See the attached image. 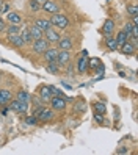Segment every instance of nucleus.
<instances>
[{
  "label": "nucleus",
  "instance_id": "1",
  "mask_svg": "<svg viewBox=\"0 0 138 155\" xmlns=\"http://www.w3.org/2000/svg\"><path fill=\"white\" fill-rule=\"evenodd\" d=\"M50 24L52 27H57L58 30H64V28H68L69 27V19L64 14H60V13H55V14H50Z\"/></svg>",
  "mask_w": 138,
  "mask_h": 155
},
{
  "label": "nucleus",
  "instance_id": "2",
  "mask_svg": "<svg viewBox=\"0 0 138 155\" xmlns=\"http://www.w3.org/2000/svg\"><path fill=\"white\" fill-rule=\"evenodd\" d=\"M49 47H50V44L45 41L44 38L33 39V42H32V50H33V53H36V55H42V53L47 50Z\"/></svg>",
  "mask_w": 138,
  "mask_h": 155
},
{
  "label": "nucleus",
  "instance_id": "3",
  "mask_svg": "<svg viewBox=\"0 0 138 155\" xmlns=\"http://www.w3.org/2000/svg\"><path fill=\"white\" fill-rule=\"evenodd\" d=\"M50 105H52V110L55 111H64L66 110V99L60 96H53L50 99Z\"/></svg>",
  "mask_w": 138,
  "mask_h": 155
},
{
  "label": "nucleus",
  "instance_id": "4",
  "mask_svg": "<svg viewBox=\"0 0 138 155\" xmlns=\"http://www.w3.org/2000/svg\"><path fill=\"white\" fill-rule=\"evenodd\" d=\"M60 36H61V35H60L57 30H53L52 27H50L49 30H45V31H44V39L47 41L49 44H57L58 39H60Z\"/></svg>",
  "mask_w": 138,
  "mask_h": 155
},
{
  "label": "nucleus",
  "instance_id": "5",
  "mask_svg": "<svg viewBox=\"0 0 138 155\" xmlns=\"http://www.w3.org/2000/svg\"><path fill=\"white\" fill-rule=\"evenodd\" d=\"M41 10L45 11L47 14H55V13H58L60 11V6L53 2V0H45V2L41 5Z\"/></svg>",
  "mask_w": 138,
  "mask_h": 155
},
{
  "label": "nucleus",
  "instance_id": "6",
  "mask_svg": "<svg viewBox=\"0 0 138 155\" xmlns=\"http://www.w3.org/2000/svg\"><path fill=\"white\" fill-rule=\"evenodd\" d=\"M71 63V52L69 50H58L57 64L58 66H68Z\"/></svg>",
  "mask_w": 138,
  "mask_h": 155
},
{
  "label": "nucleus",
  "instance_id": "7",
  "mask_svg": "<svg viewBox=\"0 0 138 155\" xmlns=\"http://www.w3.org/2000/svg\"><path fill=\"white\" fill-rule=\"evenodd\" d=\"M57 44H58V50H71L72 49V39L69 36H60Z\"/></svg>",
  "mask_w": 138,
  "mask_h": 155
},
{
  "label": "nucleus",
  "instance_id": "8",
  "mask_svg": "<svg viewBox=\"0 0 138 155\" xmlns=\"http://www.w3.org/2000/svg\"><path fill=\"white\" fill-rule=\"evenodd\" d=\"M57 57H58V49H52V47H49L47 50L42 53V58H44L45 63L57 61Z\"/></svg>",
  "mask_w": 138,
  "mask_h": 155
},
{
  "label": "nucleus",
  "instance_id": "9",
  "mask_svg": "<svg viewBox=\"0 0 138 155\" xmlns=\"http://www.w3.org/2000/svg\"><path fill=\"white\" fill-rule=\"evenodd\" d=\"M8 42H10L13 47H16V49H21V47H24V41H22V38L19 36V33H16V35H8Z\"/></svg>",
  "mask_w": 138,
  "mask_h": 155
},
{
  "label": "nucleus",
  "instance_id": "10",
  "mask_svg": "<svg viewBox=\"0 0 138 155\" xmlns=\"http://www.w3.org/2000/svg\"><path fill=\"white\" fill-rule=\"evenodd\" d=\"M119 47H121V52L124 53V55H127V57H132L133 53L136 52V47H135V45H133L130 41H126L124 44L119 45Z\"/></svg>",
  "mask_w": 138,
  "mask_h": 155
},
{
  "label": "nucleus",
  "instance_id": "11",
  "mask_svg": "<svg viewBox=\"0 0 138 155\" xmlns=\"http://www.w3.org/2000/svg\"><path fill=\"white\" fill-rule=\"evenodd\" d=\"M52 117H53L52 108H44V110L38 114V122H49V121H52Z\"/></svg>",
  "mask_w": 138,
  "mask_h": 155
},
{
  "label": "nucleus",
  "instance_id": "12",
  "mask_svg": "<svg viewBox=\"0 0 138 155\" xmlns=\"http://www.w3.org/2000/svg\"><path fill=\"white\" fill-rule=\"evenodd\" d=\"M50 99H52V94H50V89L47 85H44L41 89H39V100L42 104H47L50 102Z\"/></svg>",
  "mask_w": 138,
  "mask_h": 155
},
{
  "label": "nucleus",
  "instance_id": "13",
  "mask_svg": "<svg viewBox=\"0 0 138 155\" xmlns=\"http://www.w3.org/2000/svg\"><path fill=\"white\" fill-rule=\"evenodd\" d=\"M6 22L19 25V24L22 22V17H21L19 13H16V11H8V13H6Z\"/></svg>",
  "mask_w": 138,
  "mask_h": 155
},
{
  "label": "nucleus",
  "instance_id": "14",
  "mask_svg": "<svg viewBox=\"0 0 138 155\" xmlns=\"http://www.w3.org/2000/svg\"><path fill=\"white\" fill-rule=\"evenodd\" d=\"M11 99H13L11 91H8V89H0V107L10 104Z\"/></svg>",
  "mask_w": 138,
  "mask_h": 155
},
{
  "label": "nucleus",
  "instance_id": "15",
  "mask_svg": "<svg viewBox=\"0 0 138 155\" xmlns=\"http://www.w3.org/2000/svg\"><path fill=\"white\" fill-rule=\"evenodd\" d=\"M113 30H115V22H113L112 19H107V21L104 22V25H102V33H104L105 36H112Z\"/></svg>",
  "mask_w": 138,
  "mask_h": 155
},
{
  "label": "nucleus",
  "instance_id": "16",
  "mask_svg": "<svg viewBox=\"0 0 138 155\" xmlns=\"http://www.w3.org/2000/svg\"><path fill=\"white\" fill-rule=\"evenodd\" d=\"M105 44H107V49L112 50V52L118 50V47H119L116 39H115V36H105Z\"/></svg>",
  "mask_w": 138,
  "mask_h": 155
},
{
  "label": "nucleus",
  "instance_id": "17",
  "mask_svg": "<svg viewBox=\"0 0 138 155\" xmlns=\"http://www.w3.org/2000/svg\"><path fill=\"white\" fill-rule=\"evenodd\" d=\"M45 71H47L49 74L58 75V72H60V66L57 64V61H50V63H45Z\"/></svg>",
  "mask_w": 138,
  "mask_h": 155
},
{
  "label": "nucleus",
  "instance_id": "18",
  "mask_svg": "<svg viewBox=\"0 0 138 155\" xmlns=\"http://www.w3.org/2000/svg\"><path fill=\"white\" fill-rule=\"evenodd\" d=\"M88 71V60L86 58H79L77 60V72L79 74H85Z\"/></svg>",
  "mask_w": 138,
  "mask_h": 155
},
{
  "label": "nucleus",
  "instance_id": "19",
  "mask_svg": "<svg viewBox=\"0 0 138 155\" xmlns=\"http://www.w3.org/2000/svg\"><path fill=\"white\" fill-rule=\"evenodd\" d=\"M35 25L38 27V28H41L42 31L49 30L50 27H52V24H50V21H49V19H36V21H35Z\"/></svg>",
  "mask_w": 138,
  "mask_h": 155
},
{
  "label": "nucleus",
  "instance_id": "20",
  "mask_svg": "<svg viewBox=\"0 0 138 155\" xmlns=\"http://www.w3.org/2000/svg\"><path fill=\"white\" fill-rule=\"evenodd\" d=\"M19 36L22 38L24 44H32L33 42V36H32V33H30L29 28H24L22 31H19Z\"/></svg>",
  "mask_w": 138,
  "mask_h": 155
},
{
  "label": "nucleus",
  "instance_id": "21",
  "mask_svg": "<svg viewBox=\"0 0 138 155\" xmlns=\"http://www.w3.org/2000/svg\"><path fill=\"white\" fill-rule=\"evenodd\" d=\"M29 30H30V33H32V36H33V39H39V38H44V31H42L41 28H38L36 25H32Z\"/></svg>",
  "mask_w": 138,
  "mask_h": 155
},
{
  "label": "nucleus",
  "instance_id": "22",
  "mask_svg": "<svg viewBox=\"0 0 138 155\" xmlns=\"http://www.w3.org/2000/svg\"><path fill=\"white\" fill-rule=\"evenodd\" d=\"M16 99L19 100V102H24V104H29L30 102V94L27 93L25 89H21L19 93H17V96H16Z\"/></svg>",
  "mask_w": 138,
  "mask_h": 155
},
{
  "label": "nucleus",
  "instance_id": "23",
  "mask_svg": "<svg viewBox=\"0 0 138 155\" xmlns=\"http://www.w3.org/2000/svg\"><path fill=\"white\" fill-rule=\"evenodd\" d=\"M129 38H130V36H129L127 33H124L123 30L121 31H118V35H116V42H118V45H121V44H124L126 41H129Z\"/></svg>",
  "mask_w": 138,
  "mask_h": 155
},
{
  "label": "nucleus",
  "instance_id": "24",
  "mask_svg": "<svg viewBox=\"0 0 138 155\" xmlns=\"http://www.w3.org/2000/svg\"><path fill=\"white\" fill-rule=\"evenodd\" d=\"M5 31H6V35H16V33L21 31V28H19V25H16V24H8Z\"/></svg>",
  "mask_w": 138,
  "mask_h": 155
},
{
  "label": "nucleus",
  "instance_id": "25",
  "mask_svg": "<svg viewBox=\"0 0 138 155\" xmlns=\"http://www.w3.org/2000/svg\"><path fill=\"white\" fill-rule=\"evenodd\" d=\"M10 110L19 113V110H21V102H19L17 99H14V100L11 99V100H10Z\"/></svg>",
  "mask_w": 138,
  "mask_h": 155
},
{
  "label": "nucleus",
  "instance_id": "26",
  "mask_svg": "<svg viewBox=\"0 0 138 155\" xmlns=\"http://www.w3.org/2000/svg\"><path fill=\"white\" fill-rule=\"evenodd\" d=\"M93 108L96 110V113H100V114H104L107 111V108H105V105L102 102H94L93 104Z\"/></svg>",
  "mask_w": 138,
  "mask_h": 155
},
{
  "label": "nucleus",
  "instance_id": "27",
  "mask_svg": "<svg viewBox=\"0 0 138 155\" xmlns=\"http://www.w3.org/2000/svg\"><path fill=\"white\" fill-rule=\"evenodd\" d=\"M127 14L129 16H138V6H136V3L127 5Z\"/></svg>",
  "mask_w": 138,
  "mask_h": 155
},
{
  "label": "nucleus",
  "instance_id": "28",
  "mask_svg": "<svg viewBox=\"0 0 138 155\" xmlns=\"http://www.w3.org/2000/svg\"><path fill=\"white\" fill-rule=\"evenodd\" d=\"M29 6H30L32 11H39L41 10V3L38 0H29Z\"/></svg>",
  "mask_w": 138,
  "mask_h": 155
},
{
  "label": "nucleus",
  "instance_id": "29",
  "mask_svg": "<svg viewBox=\"0 0 138 155\" xmlns=\"http://www.w3.org/2000/svg\"><path fill=\"white\" fill-rule=\"evenodd\" d=\"M99 64H100L99 58H91V60H88V69H93V71H94Z\"/></svg>",
  "mask_w": 138,
  "mask_h": 155
},
{
  "label": "nucleus",
  "instance_id": "30",
  "mask_svg": "<svg viewBox=\"0 0 138 155\" xmlns=\"http://www.w3.org/2000/svg\"><path fill=\"white\" fill-rule=\"evenodd\" d=\"M25 124H29V125H36V124H38V117H36V116H27L25 117Z\"/></svg>",
  "mask_w": 138,
  "mask_h": 155
},
{
  "label": "nucleus",
  "instance_id": "31",
  "mask_svg": "<svg viewBox=\"0 0 138 155\" xmlns=\"http://www.w3.org/2000/svg\"><path fill=\"white\" fill-rule=\"evenodd\" d=\"M0 11H2V13H8V11H10V3L2 0V3H0Z\"/></svg>",
  "mask_w": 138,
  "mask_h": 155
},
{
  "label": "nucleus",
  "instance_id": "32",
  "mask_svg": "<svg viewBox=\"0 0 138 155\" xmlns=\"http://www.w3.org/2000/svg\"><path fill=\"white\" fill-rule=\"evenodd\" d=\"M132 22H127V24H124V28H123V31L124 33H127L129 36H130V31H132Z\"/></svg>",
  "mask_w": 138,
  "mask_h": 155
},
{
  "label": "nucleus",
  "instance_id": "33",
  "mask_svg": "<svg viewBox=\"0 0 138 155\" xmlns=\"http://www.w3.org/2000/svg\"><path fill=\"white\" fill-rule=\"evenodd\" d=\"M6 25H8V24H6V22H5V21L2 19V16H0V31H5Z\"/></svg>",
  "mask_w": 138,
  "mask_h": 155
},
{
  "label": "nucleus",
  "instance_id": "34",
  "mask_svg": "<svg viewBox=\"0 0 138 155\" xmlns=\"http://www.w3.org/2000/svg\"><path fill=\"white\" fill-rule=\"evenodd\" d=\"M96 121H99V122H102V121H104V117L100 116V113H97V114H96Z\"/></svg>",
  "mask_w": 138,
  "mask_h": 155
},
{
  "label": "nucleus",
  "instance_id": "35",
  "mask_svg": "<svg viewBox=\"0 0 138 155\" xmlns=\"http://www.w3.org/2000/svg\"><path fill=\"white\" fill-rule=\"evenodd\" d=\"M126 152H127L126 147H119V149H118V153H126Z\"/></svg>",
  "mask_w": 138,
  "mask_h": 155
},
{
  "label": "nucleus",
  "instance_id": "36",
  "mask_svg": "<svg viewBox=\"0 0 138 155\" xmlns=\"http://www.w3.org/2000/svg\"><path fill=\"white\" fill-rule=\"evenodd\" d=\"M0 3H2V2H0ZM0 14H2V11H0Z\"/></svg>",
  "mask_w": 138,
  "mask_h": 155
},
{
  "label": "nucleus",
  "instance_id": "37",
  "mask_svg": "<svg viewBox=\"0 0 138 155\" xmlns=\"http://www.w3.org/2000/svg\"><path fill=\"white\" fill-rule=\"evenodd\" d=\"M0 2H2V0H0Z\"/></svg>",
  "mask_w": 138,
  "mask_h": 155
}]
</instances>
